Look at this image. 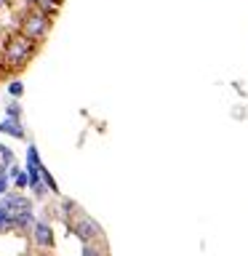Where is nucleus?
Wrapping results in <instances>:
<instances>
[{
  "label": "nucleus",
  "instance_id": "nucleus-17",
  "mask_svg": "<svg viewBox=\"0 0 248 256\" xmlns=\"http://www.w3.org/2000/svg\"><path fill=\"white\" fill-rule=\"evenodd\" d=\"M24 3H30V6H32V0H24Z\"/></svg>",
  "mask_w": 248,
  "mask_h": 256
},
{
  "label": "nucleus",
  "instance_id": "nucleus-8",
  "mask_svg": "<svg viewBox=\"0 0 248 256\" xmlns=\"http://www.w3.org/2000/svg\"><path fill=\"white\" fill-rule=\"evenodd\" d=\"M8 179L14 182V187H16V190H24V187H30V174L24 171V168H19V166H14V168H11V174H8Z\"/></svg>",
  "mask_w": 248,
  "mask_h": 256
},
{
  "label": "nucleus",
  "instance_id": "nucleus-5",
  "mask_svg": "<svg viewBox=\"0 0 248 256\" xmlns=\"http://www.w3.org/2000/svg\"><path fill=\"white\" fill-rule=\"evenodd\" d=\"M0 208H3L11 219H16V216H22V214H30L32 211V203L24 195H6L3 203H0Z\"/></svg>",
  "mask_w": 248,
  "mask_h": 256
},
{
  "label": "nucleus",
  "instance_id": "nucleus-13",
  "mask_svg": "<svg viewBox=\"0 0 248 256\" xmlns=\"http://www.w3.org/2000/svg\"><path fill=\"white\" fill-rule=\"evenodd\" d=\"M6 230H14V219L0 208V232H6Z\"/></svg>",
  "mask_w": 248,
  "mask_h": 256
},
{
  "label": "nucleus",
  "instance_id": "nucleus-2",
  "mask_svg": "<svg viewBox=\"0 0 248 256\" xmlns=\"http://www.w3.org/2000/svg\"><path fill=\"white\" fill-rule=\"evenodd\" d=\"M51 27H54V19H51V16H46L43 11H38L35 6H27L19 14V32H22L24 38L35 40L38 46L48 38Z\"/></svg>",
  "mask_w": 248,
  "mask_h": 256
},
{
  "label": "nucleus",
  "instance_id": "nucleus-6",
  "mask_svg": "<svg viewBox=\"0 0 248 256\" xmlns=\"http://www.w3.org/2000/svg\"><path fill=\"white\" fill-rule=\"evenodd\" d=\"M0 134H8V136H14V139H24V126H22V120H0Z\"/></svg>",
  "mask_w": 248,
  "mask_h": 256
},
{
  "label": "nucleus",
  "instance_id": "nucleus-16",
  "mask_svg": "<svg viewBox=\"0 0 248 256\" xmlns=\"http://www.w3.org/2000/svg\"><path fill=\"white\" fill-rule=\"evenodd\" d=\"M8 3H11V0H0V11H3V8H8Z\"/></svg>",
  "mask_w": 248,
  "mask_h": 256
},
{
  "label": "nucleus",
  "instance_id": "nucleus-4",
  "mask_svg": "<svg viewBox=\"0 0 248 256\" xmlns=\"http://www.w3.org/2000/svg\"><path fill=\"white\" fill-rule=\"evenodd\" d=\"M32 243H35L38 248H43V251H51L54 248V230H51V224L48 222H35V227H32Z\"/></svg>",
  "mask_w": 248,
  "mask_h": 256
},
{
  "label": "nucleus",
  "instance_id": "nucleus-1",
  "mask_svg": "<svg viewBox=\"0 0 248 256\" xmlns=\"http://www.w3.org/2000/svg\"><path fill=\"white\" fill-rule=\"evenodd\" d=\"M38 43L30 38H24L19 30L6 35V40L0 43V67H3V75L6 72H22L27 64L35 59L38 54Z\"/></svg>",
  "mask_w": 248,
  "mask_h": 256
},
{
  "label": "nucleus",
  "instance_id": "nucleus-10",
  "mask_svg": "<svg viewBox=\"0 0 248 256\" xmlns=\"http://www.w3.org/2000/svg\"><path fill=\"white\" fill-rule=\"evenodd\" d=\"M40 166H43V163H40V158H38V147H35V144H30V147H27V174L30 176L38 174Z\"/></svg>",
  "mask_w": 248,
  "mask_h": 256
},
{
  "label": "nucleus",
  "instance_id": "nucleus-14",
  "mask_svg": "<svg viewBox=\"0 0 248 256\" xmlns=\"http://www.w3.org/2000/svg\"><path fill=\"white\" fill-rule=\"evenodd\" d=\"M8 94H11L14 99H16V96H22V94H24V86H22V80H11V83H8Z\"/></svg>",
  "mask_w": 248,
  "mask_h": 256
},
{
  "label": "nucleus",
  "instance_id": "nucleus-9",
  "mask_svg": "<svg viewBox=\"0 0 248 256\" xmlns=\"http://www.w3.org/2000/svg\"><path fill=\"white\" fill-rule=\"evenodd\" d=\"M80 256H110L107 254V243H104V240H99V243H83Z\"/></svg>",
  "mask_w": 248,
  "mask_h": 256
},
{
  "label": "nucleus",
  "instance_id": "nucleus-18",
  "mask_svg": "<svg viewBox=\"0 0 248 256\" xmlns=\"http://www.w3.org/2000/svg\"><path fill=\"white\" fill-rule=\"evenodd\" d=\"M0 78H3V70H0Z\"/></svg>",
  "mask_w": 248,
  "mask_h": 256
},
{
  "label": "nucleus",
  "instance_id": "nucleus-11",
  "mask_svg": "<svg viewBox=\"0 0 248 256\" xmlns=\"http://www.w3.org/2000/svg\"><path fill=\"white\" fill-rule=\"evenodd\" d=\"M40 182L46 184V190H48V192H54V195L59 192V187H56V179H54L51 174H48V168H46V166H40Z\"/></svg>",
  "mask_w": 248,
  "mask_h": 256
},
{
  "label": "nucleus",
  "instance_id": "nucleus-7",
  "mask_svg": "<svg viewBox=\"0 0 248 256\" xmlns=\"http://www.w3.org/2000/svg\"><path fill=\"white\" fill-rule=\"evenodd\" d=\"M32 6H35L38 11H43L46 16H51V19L62 11V0H32Z\"/></svg>",
  "mask_w": 248,
  "mask_h": 256
},
{
  "label": "nucleus",
  "instance_id": "nucleus-15",
  "mask_svg": "<svg viewBox=\"0 0 248 256\" xmlns=\"http://www.w3.org/2000/svg\"><path fill=\"white\" fill-rule=\"evenodd\" d=\"M8 190V176H0V195H6Z\"/></svg>",
  "mask_w": 248,
  "mask_h": 256
},
{
  "label": "nucleus",
  "instance_id": "nucleus-3",
  "mask_svg": "<svg viewBox=\"0 0 248 256\" xmlns=\"http://www.w3.org/2000/svg\"><path fill=\"white\" fill-rule=\"evenodd\" d=\"M67 227L72 230V235H75V238H80V243H99V240H104L102 224L96 222L94 216H88L83 208H78L75 216H70Z\"/></svg>",
  "mask_w": 248,
  "mask_h": 256
},
{
  "label": "nucleus",
  "instance_id": "nucleus-12",
  "mask_svg": "<svg viewBox=\"0 0 248 256\" xmlns=\"http://www.w3.org/2000/svg\"><path fill=\"white\" fill-rule=\"evenodd\" d=\"M6 118H8V120H22V107H19L16 102H11V104L6 107Z\"/></svg>",
  "mask_w": 248,
  "mask_h": 256
}]
</instances>
